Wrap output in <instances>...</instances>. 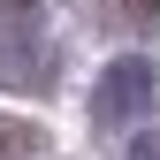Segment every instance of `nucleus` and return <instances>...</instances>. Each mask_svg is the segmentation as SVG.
I'll return each mask as SVG.
<instances>
[{
  "label": "nucleus",
  "mask_w": 160,
  "mask_h": 160,
  "mask_svg": "<svg viewBox=\"0 0 160 160\" xmlns=\"http://www.w3.org/2000/svg\"><path fill=\"white\" fill-rule=\"evenodd\" d=\"M0 84H15V92H46L38 0H0Z\"/></svg>",
  "instance_id": "f257e3e1"
},
{
  "label": "nucleus",
  "mask_w": 160,
  "mask_h": 160,
  "mask_svg": "<svg viewBox=\"0 0 160 160\" xmlns=\"http://www.w3.org/2000/svg\"><path fill=\"white\" fill-rule=\"evenodd\" d=\"M145 107H152V69H145V61H114L107 76H99V99H92L99 130H130V122H145Z\"/></svg>",
  "instance_id": "f03ea898"
},
{
  "label": "nucleus",
  "mask_w": 160,
  "mask_h": 160,
  "mask_svg": "<svg viewBox=\"0 0 160 160\" xmlns=\"http://www.w3.org/2000/svg\"><path fill=\"white\" fill-rule=\"evenodd\" d=\"M130 160H160V137H137V145H130Z\"/></svg>",
  "instance_id": "20e7f679"
},
{
  "label": "nucleus",
  "mask_w": 160,
  "mask_h": 160,
  "mask_svg": "<svg viewBox=\"0 0 160 160\" xmlns=\"http://www.w3.org/2000/svg\"><path fill=\"white\" fill-rule=\"evenodd\" d=\"M114 15H130V23H160V0H114Z\"/></svg>",
  "instance_id": "7ed1b4c3"
}]
</instances>
